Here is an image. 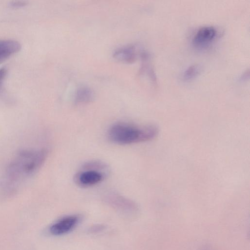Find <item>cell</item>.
Listing matches in <instances>:
<instances>
[{"label": "cell", "instance_id": "obj_1", "mask_svg": "<svg viewBox=\"0 0 250 250\" xmlns=\"http://www.w3.org/2000/svg\"><path fill=\"white\" fill-rule=\"evenodd\" d=\"M47 152L44 149L21 151L7 166L1 184L2 191L15 192L40 169L45 161Z\"/></svg>", "mask_w": 250, "mask_h": 250}, {"label": "cell", "instance_id": "obj_2", "mask_svg": "<svg viewBox=\"0 0 250 250\" xmlns=\"http://www.w3.org/2000/svg\"><path fill=\"white\" fill-rule=\"evenodd\" d=\"M158 133L156 126H138L125 123L113 125L108 129L109 140L119 145H129L144 142L154 138Z\"/></svg>", "mask_w": 250, "mask_h": 250}, {"label": "cell", "instance_id": "obj_3", "mask_svg": "<svg viewBox=\"0 0 250 250\" xmlns=\"http://www.w3.org/2000/svg\"><path fill=\"white\" fill-rule=\"evenodd\" d=\"M105 166L101 162L97 161L86 163L83 170L76 175L75 180L77 184L83 187L94 186L101 182L105 177V173L102 171Z\"/></svg>", "mask_w": 250, "mask_h": 250}, {"label": "cell", "instance_id": "obj_4", "mask_svg": "<svg viewBox=\"0 0 250 250\" xmlns=\"http://www.w3.org/2000/svg\"><path fill=\"white\" fill-rule=\"evenodd\" d=\"M79 219V216L76 215L64 216L50 226L49 228L50 233L55 236L66 234L76 226Z\"/></svg>", "mask_w": 250, "mask_h": 250}, {"label": "cell", "instance_id": "obj_5", "mask_svg": "<svg viewBox=\"0 0 250 250\" xmlns=\"http://www.w3.org/2000/svg\"><path fill=\"white\" fill-rule=\"evenodd\" d=\"M217 35L216 29L212 26H204L200 28L194 34L192 43L198 48L208 46L215 38Z\"/></svg>", "mask_w": 250, "mask_h": 250}, {"label": "cell", "instance_id": "obj_6", "mask_svg": "<svg viewBox=\"0 0 250 250\" xmlns=\"http://www.w3.org/2000/svg\"><path fill=\"white\" fill-rule=\"evenodd\" d=\"M140 50L141 49H138L135 45L124 46L114 51L113 57L119 62L130 63L136 60Z\"/></svg>", "mask_w": 250, "mask_h": 250}, {"label": "cell", "instance_id": "obj_7", "mask_svg": "<svg viewBox=\"0 0 250 250\" xmlns=\"http://www.w3.org/2000/svg\"><path fill=\"white\" fill-rule=\"evenodd\" d=\"M21 45L17 41L11 39L0 40V62L18 52Z\"/></svg>", "mask_w": 250, "mask_h": 250}, {"label": "cell", "instance_id": "obj_8", "mask_svg": "<svg viewBox=\"0 0 250 250\" xmlns=\"http://www.w3.org/2000/svg\"><path fill=\"white\" fill-rule=\"evenodd\" d=\"M93 90L88 86H81L76 90L74 101L76 104H85L91 102L94 98Z\"/></svg>", "mask_w": 250, "mask_h": 250}, {"label": "cell", "instance_id": "obj_9", "mask_svg": "<svg viewBox=\"0 0 250 250\" xmlns=\"http://www.w3.org/2000/svg\"><path fill=\"white\" fill-rule=\"evenodd\" d=\"M107 200L114 206L117 207H129L135 208V204L130 200L114 192L109 193L107 196Z\"/></svg>", "mask_w": 250, "mask_h": 250}, {"label": "cell", "instance_id": "obj_10", "mask_svg": "<svg viewBox=\"0 0 250 250\" xmlns=\"http://www.w3.org/2000/svg\"><path fill=\"white\" fill-rule=\"evenodd\" d=\"M201 67L199 65L195 64L188 67L182 75L185 81H189L195 78L200 73Z\"/></svg>", "mask_w": 250, "mask_h": 250}, {"label": "cell", "instance_id": "obj_11", "mask_svg": "<svg viewBox=\"0 0 250 250\" xmlns=\"http://www.w3.org/2000/svg\"><path fill=\"white\" fill-rule=\"evenodd\" d=\"M7 74V69L5 67L0 68V93L2 91L3 84Z\"/></svg>", "mask_w": 250, "mask_h": 250}, {"label": "cell", "instance_id": "obj_12", "mask_svg": "<svg viewBox=\"0 0 250 250\" xmlns=\"http://www.w3.org/2000/svg\"><path fill=\"white\" fill-rule=\"evenodd\" d=\"M26 5V2L22 0L13 1L11 2L10 5L13 8H20Z\"/></svg>", "mask_w": 250, "mask_h": 250}]
</instances>
